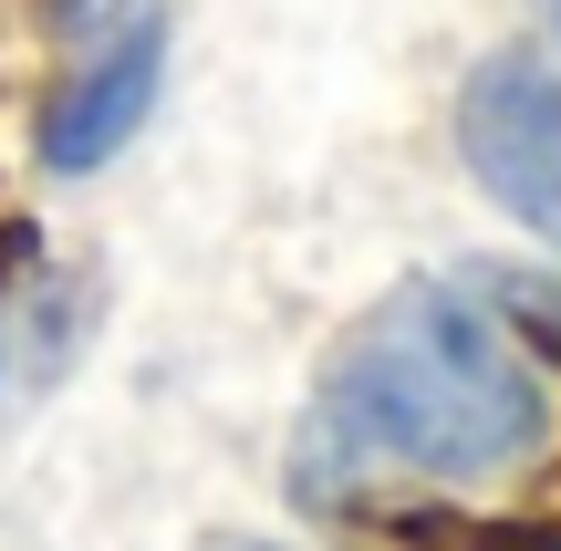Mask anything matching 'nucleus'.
I'll list each match as a JSON object with an SVG mask.
<instances>
[{
	"label": "nucleus",
	"mask_w": 561,
	"mask_h": 551,
	"mask_svg": "<svg viewBox=\"0 0 561 551\" xmlns=\"http://www.w3.org/2000/svg\"><path fill=\"white\" fill-rule=\"evenodd\" d=\"M208 551H271V541H208Z\"/></svg>",
	"instance_id": "1a4fd4ad"
},
{
	"label": "nucleus",
	"mask_w": 561,
	"mask_h": 551,
	"mask_svg": "<svg viewBox=\"0 0 561 551\" xmlns=\"http://www.w3.org/2000/svg\"><path fill=\"white\" fill-rule=\"evenodd\" d=\"M157 73H167V32H157V21H115V32H104V53L83 62V83L42 115V167H62V177L104 167V157L146 125Z\"/></svg>",
	"instance_id": "7ed1b4c3"
},
{
	"label": "nucleus",
	"mask_w": 561,
	"mask_h": 551,
	"mask_svg": "<svg viewBox=\"0 0 561 551\" xmlns=\"http://www.w3.org/2000/svg\"><path fill=\"white\" fill-rule=\"evenodd\" d=\"M83 282H11L0 291V395H42L83 344Z\"/></svg>",
	"instance_id": "39448f33"
},
{
	"label": "nucleus",
	"mask_w": 561,
	"mask_h": 551,
	"mask_svg": "<svg viewBox=\"0 0 561 551\" xmlns=\"http://www.w3.org/2000/svg\"><path fill=\"white\" fill-rule=\"evenodd\" d=\"M32 261H42V240H32V229H0V291H11Z\"/></svg>",
	"instance_id": "0eeeda50"
},
{
	"label": "nucleus",
	"mask_w": 561,
	"mask_h": 551,
	"mask_svg": "<svg viewBox=\"0 0 561 551\" xmlns=\"http://www.w3.org/2000/svg\"><path fill=\"white\" fill-rule=\"evenodd\" d=\"M458 157L510 219L561 240V73L551 62H479L458 94Z\"/></svg>",
	"instance_id": "f03ea898"
},
{
	"label": "nucleus",
	"mask_w": 561,
	"mask_h": 551,
	"mask_svg": "<svg viewBox=\"0 0 561 551\" xmlns=\"http://www.w3.org/2000/svg\"><path fill=\"white\" fill-rule=\"evenodd\" d=\"M489 291H500V312L530 333V344L561 365V282H530V271H489Z\"/></svg>",
	"instance_id": "423d86ee"
},
{
	"label": "nucleus",
	"mask_w": 561,
	"mask_h": 551,
	"mask_svg": "<svg viewBox=\"0 0 561 551\" xmlns=\"http://www.w3.org/2000/svg\"><path fill=\"white\" fill-rule=\"evenodd\" d=\"M541 448V375L510 323L458 282H416L375 302L333 344L301 427V479L322 500L343 479H489Z\"/></svg>",
	"instance_id": "f257e3e1"
},
{
	"label": "nucleus",
	"mask_w": 561,
	"mask_h": 551,
	"mask_svg": "<svg viewBox=\"0 0 561 551\" xmlns=\"http://www.w3.org/2000/svg\"><path fill=\"white\" fill-rule=\"evenodd\" d=\"M62 21H73V32H115L125 0H62Z\"/></svg>",
	"instance_id": "6e6552de"
},
{
	"label": "nucleus",
	"mask_w": 561,
	"mask_h": 551,
	"mask_svg": "<svg viewBox=\"0 0 561 551\" xmlns=\"http://www.w3.org/2000/svg\"><path fill=\"white\" fill-rule=\"evenodd\" d=\"M354 551H561L551 520H479L447 500H333Z\"/></svg>",
	"instance_id": "20e7f679"
}]
</instances>
